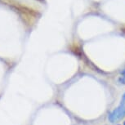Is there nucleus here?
Returning <instances> with one entry per match:
<instances>
[{"label": "nucleus", "instance_id": "obj_2", "mask_svg": "<svg viewBox=\"0 0 125 125\" xmlns=\"http://www.w3.org/2000/svg\"><path fill=\"white\" fill-rule=\"evenodd\" d=\"M119 81L121 82V83H123V84H125V73H124V74L122 75L121 77H120Z\"/></svg>", "mask_w": 125, "mask_h": 125}, {"label": "nucleus", "instance_id": "obj_3", "mask_svg": "<svg viewBox=\"0 0 125 125\" xmlns=\"http://www.w3.org/2000/svg\"><path fill=\"white\" fill-rule=\"evenodd\" d=\"M124 125H125V122H124Z\"/></svg>", "mask_w": 125, "mask_h": 125}, {"label": "nucleus", "instance_id": "obj_1", "mask_svg": "<svg viewBox=\"0 0 125 125\" xmlns=\"http://www.w3.org/2000/svg\"><path fill=\"white\" fill-rule=\"evenodd\" d=\"M125 116V93L122 96L121 101L119 106L110 112L108 119L110 123H116L120 121Z\"/></svg>", "mask_w": 125, "mask_h": 125}]
</instances>
